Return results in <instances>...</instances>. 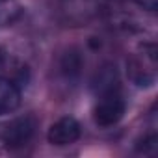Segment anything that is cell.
<instances>
[{
	"instance_id": "obj_1",
	"label": "cell",
	"mask_w": 158,
	"mask_h": 158,
	"mask_svg": "<svg viewBox=\"0 0 158 158\" xmlns=\"http://www.w3.org/2000/svg\"><path fill=\"white\" fill-rule=\"evenodd\" d=\"M125 108H127V102H125V95L119 82L114 76L102 78L99 84L95 106H93L95 123L102 128H108L123 117Z\"/></svg>"
},
{
	"instance_id": "obj_7",
	"label": "cell",
	"mask_w": 158,
	"mask_h": 158,
	"mask_svg": "<svg viewBox=\"0 0 158 158\" xmlns=\"http://www.w3.org/2000/svg\"><path fill=\"white\" fill-rule=\"evenodd\" d=\"M136 2H138L139 6L149 8V10H154V8H156V0H136Z\"/></svg>"
},
{
	"instance_id": "obj_5",
	"label": "cell",
	"mask_w": 158,
	"mask_h": 158,
	"mask_svg": "<svg viewBox=\"0 0 158 158\" xmlns=\"http://www.w3.org/2000/svg\"><path fill=\"white\" fill-rule=\"evenodd\" d=\"M21 106V89L15 80L0 74V115L13 114Z\"/></svg>"
},
{
	"instance_id": "obj_4",
	"label": "cell",
	"mask_w": 158,
	"mask_h": 158,
	"mask_svg": "<svg viewBox=\"0 0 158 158\" xmlns=\"http://www.w3.org/2000/svg\"><path fill=\"white\" fill-rule=\"evenodd\" d=\"M34 119L32 117H21L15 119L13 123L8 125V128L4 130V141L8 147H23L30 141L32 134H34Z\"/></svg>"
},
{
	"instance_id": "obj_2",
	"label": "cell",
	"mask_w": 158,
	"mask_h": 158,
	"mask_svg": "<svg viewBox=\"0 0 158 158\" xmlns=\"http://www.w3.org/2000/svg\"><path fill=\"white\" fill-rule=\"evenodd\" d=\"M154 73H156L154 48L143 47V50L136 52L130 61V76L138 86H151L154 82Z\"/></svg>"
},
{
	"instance_id": "obj_8",
	"label": "cell",
	"mask_w": 158,
	"mask_h": 158,
	"mask_svg": "<svg viewBox=\"0 0 158 158\" xmlns=\"http://www.w3.org/2000/svg\"><path fill=\"white\" fill-rule=\"evenodd\" d=\"M0 74L6 76V73H4V63H2V56H0Z\"/></svg>"
},
{
	"instance_id": "obj_9",
	"label": "cell",
	"mask_w": 158,
	"mask_h": 158,
	"mask_svg": "<svg viewBox=\"0 0 158 158\" xmlns=\"http://www.w3.org/2000/svg\"><path fill=\"white\" fill-rule=\"evenodd\" d=\"M0 56H2V54H0Z\"/></svg>"
},
{
	"instance_id": "obj_6",
	"label": "cell",
	"mask_w": 158,
	"mask_h": 158,
	"mask_svg": "<svg viewBox=\"0 0 158 158\" xmlns=\"http://www.w3.org/2000/svg\"><path fill=\"white\" fill-rule=\"evenodd\" d=\"M23 6L19 0H0V26H10L21 17Z\"/></svg>"
},
{
	"instance_id": "obj_3",
	"label": "cell",
	"mask_w": 158,
	"mask_h": 158,
	"mask_svg": "<svg viewBox=\"0 0 158 158\" xmlns=\"http://www.w3.org/2000/svg\"><path fill=\"white\" fill-rule=\"evenodd\" d=\"M80 134H82L80 123L74 117H61L48 128V141L52 145L65 147V145H71V143L78 141Z\"/></svg>"
}]
</instances>
